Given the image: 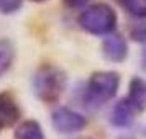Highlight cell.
Listing matches in <instances>:
<instances>
[{"label":"cell","instance_id":"6da1fadb","mask_svg":"<svg viewBox=\"0 0 146 139\" xmlns=\"http://www.w3.org/2000/svg\"><path fill=\"white\" fill-rule=\"evenodd\" d=\"M35 97L48 105L58 103L67 87V74L56 64H41L31 79Z\"/></svg>","mask_w":146,"mask_h":139},{"label":"cell","instance_id":"7a4b0ae2","mask_svg":"<svg viewBox=\"0 0 146 139\" xmlns=\"http://www.w3.org/2000/svg\"><path fill=\"white\" fill-rule=\"evenodd\" d=\"M79 26L94 36H107L115 31L118 25V16L112 5L105 2H95L87 5L77 18Z\"/></svg>","mask_w":146,"mask_h":139},{"label":"cell","instance_id":"3957f363","mask_svg":"<svg viewBox=\"0 0 146 139\" xmlns=\"http://www.w3.org/2000/svg\"><path fill=\"white\" fill-rule=\"evenodd\" d=\"M120 74L113 70H97L94 72L86 85L84 100L87 105L99 106L117 97L120 88Z\"/></svg>","mask_w":146,"mask_h":139},{"label":"cell","instance_id":"277c9868","mask_svg":"<svg viewBox=\"0 0 146 139\" xmlns=\"http://www.w3.org/2000/svg\"><path fill=\"white\" fill-rule=\"evenodd\" d=\"M87 118L80 111L67 106H59L51 113V125L61 134H76L87 128Z\"/></svg>","mask_w":146,"mask_h":139},{"label":"cell","instance_id":"5b68a950","mask_svg":"<svg viewBox=\"0 0 146 139\" xmlns=\"http://www.w3.org/2000/svg\"><path fill=\"white\" fill-rule=\"evenodd\" d=\"M102 56L104 59L112 64H121L128 57V41L123 34L110 33L107 34L102 41Z\"/></svg>","mask_w":146,"mask_h":139},{"label":"cell","instance_id":"8992f818","mask_svg":"<svg viewBox=\"0 0 146 139\" xmlns=\"http://www.w3.org/2000/svg\"><path fill=\"white\" fill-rule=\"evenodd\" d=\"M136 115H138V110L125 97V98H121L120 101H117L112 106L108 119H110V125L112 126L118 128V129H125V128H130L135 123Z\"/></svg>","mask_w":146,"mask_h":139},{"label":"cell","instance_id":"52a82bcc","mask_svg":"<svg viewBox=\"0 0 146 139\" xmlns=\"http://www.w3.org/2000/svg\"><path fill=\"white\" fill-rule=\"evenodd\" d=\"M21 116V108L10 92H0V125L13 126Z\"/></svg>","mask_w":146,"mask_h":139},{"label":"cell","instance_id":"ba28073f","mask_svg":"<svg viewBox=\"0 0 146 139\" xmlns=\"http://www.w3.org/2000/svg\"><path fill=\"white\" fill-rule=\"evenodd\" d=\"M126 98L133 103L138 113L146 111V79L133 77L128 84V95Z\"/></svg>","mask_w":146,"mask_h":139},{"label":"cell","instance_id":"9c48e42d","mask_svg":"<svg viewBox=\"0 0 146 139\" xmlns=\"http://www.w3.org/2000/svg\"><path fill=\"white\" fill-rule=\"evenodd\" d=\"M15 139H46L43 126L36 119H25L15 128Z\"/></svg>","mask_w":146,"mask_h":139},{"label":"cell","instance_id":"30bf717a","mask_svg":"<svg viewBox=\"0 0 146 139\" xmlns=\"http://www.w3.org/2000/svg\"><path fill=\"white\" fill-rule=\"evenodd\" d=\"M17 57L15 44L8 38H0V77L12 69Z\"/></svg>","mask_w":146,"mask_h":139},{"label":"cell","instance_id":"8fae6325","mask_svg":"<svg viewBox=\"0 0 146 139\" xmlns=\"http://www.w3.org/2000/svg\"><path fill=\"white\" fill-rule=\"evenodd\" d=\"M118 3L128 15L139 20L146 18V0H118Z\"/></svg>","mask_w":146,"mask_h":139},{"label":"cell","instance_id":"7c38bea8","mask_svg":"<svg viewBox=\"0 0 146 139\" xmlns=\"http://www.w3.org/2000/svg\"><path fill=\"white\" fill-rule=\"evenodd\" d=\"M23 5V0H0V13L2 15H13Z\"/></svg>","mask_w":146,"mask_h":139},{"label":"cell","instance_id":"4fadbf2b","mask_svg":"<svg viewBox=\"0 0 146 139\" xmlns=\"http://www.w3.org/2000/svg\"><path fill=\"white\" fill-rule=\"evenodd\" d=\"M130 38L135 43L146 44V23H136L130 28Z\"/></svg>","mask_w":146,"mask_h":139},{"label":"cell","instance_id":"5bb4252c","mask_svg":"<svg viewBox=\"0 0 146 139\" xmlns=\"http://www.w3.org/2000/svg\"><path fill=\"white\" fill-rule=\"evenodd\" d=\"M69 8H80V7H86L90 0H62Z\"/></svg>","mask_w":146,"mask_h":139},{"label":"cell","instance_id":"9a60e30c","mask_svg":"<svg viewBox=\"0 0 146 139\" xmlns=\"http://www.w3.org/2000/svg\"><path fill=\"white\" fill-rule=\"evenodd\" d=\"M139 64H141V69L146 70V46L143 47V51L139 54Z\"/></svg>","mask_w":146,"mask_h":139},{"label":"cell","instance_id":"2e32d148","mask_svg":"<svg viewBox=\"0 0 146 139\" xmlns=\"http://www.w3.org/2000/svg\"><path fill=\"white\" fill-rule=\"evenodd\" d=\"M31 2H35V3H43V2H48V0H31Z\"/></svg>","mask_w":146,"mask_h":139},{"label":"cell","instance_id":"e0dca14e","mask_svg":"<svg viewBox=\"0 0 146 139\" xmlns=\"http://www.w3.org/2000/svg\"><path fill=\"white\" fill-rule=\"evenodd\" d=\"M74 139H90V138H74Z\"/></svg>","mask_w":146,"mask_h":139},{"label":"cell","instance_id":"ac0fdd59","mask_svg":"<svg viewBox=\"0 0 146 139\" xmlns=\"http://www.w3.org/2000/svg\"><path fill=\"white\" fill-rule=\"evenodd\" d=\"M2 128H3V126H2V125H0V129H2Z\"/></svg>","mask_w":146,"mask_h":139}]
</instances>
